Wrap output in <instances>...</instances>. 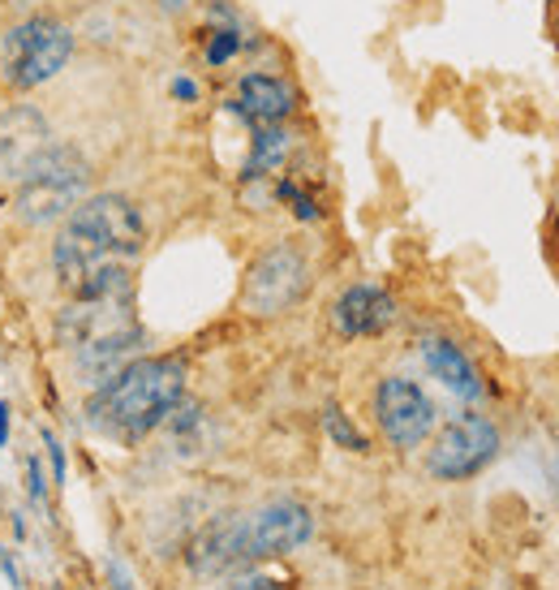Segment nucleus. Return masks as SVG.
<instances>
[{
	"mask_svg": "<svg viewBox=\"0 0 559 590\" xmlns=\"http://www.w3.org/2000/svg\"><path fill=\"white\" fill-rule=\"evenodd\" d=\"M207 39V48H203V57H207V65H228L237 52H241V35H237V26H216V30H207L203 35Z\"/></svg>",
	"mask_w": 559,
	"mask_h": 590,
	"instance_id": "2eb2a0df",
	"label": "nucleus"
},
{
	"mask_svg": "<svg viewBox=\"0 0 559 590\" xmlns=\"http://www.w3.org/2000/svg\"><path fill=\"white\" fill-rule=\"evenodd\" d=\"M289 155V134L280 125H254V151L245 164V177H267L271 168H280Z\"/></svg>",
	"mask_w": 559,
	"mask_h": 590,
	"instance_id": "4468645a",
	"label": "nucleus"
},
{
	"mask_svg": "<svg viewBox=\"0 0 559 590\" xmlns=\"http://www.w3.org/2000/svg\"><path fill=\"white\" fill-rule=\"evenodd\" d=\"M9 444V405L0 401V449Z\"/></svg>",
	"mask_w": 559,
	"mask_h": 590,
	"instance_id": "412c9836",
	"label": "nucleus"
},
{
	"mask_svg": "<svg viewBox=\"0 0 559 590\" xmlns=\"http://www.w3.org/2000/svg\"><path fill=\"white\" fill-rule=\"evenodd\" d=\"M203 4H220V0H203Z\"/></svg>",
	"mask_w": 559,
	"mask_h": 590,
	"instance_id": "5701e85b",
	"label": "nucleus"
},
{
	"mask_svg": "<svg viewBox=\"0 0 559 590\" xmlns=\"http://www.w3.org/2000/svg\"><path fill=\"white\" fill-rule=\"evenodd\" d=\"M396 324V302L388 289L379 285H353L335 298L332 306V328L340 337L357 341V337H379Z\"/></svg>",
	"mask_w": 559,
	"mask_h": 590,
	"instance_id": "9b49d317",
	"label": "nucleus"
},
{
	"mask_svg": "<svg viewBox=\"0 0 559 590\" xmlns=\"http://www.w3.org/2000/svg\"><path fill=\"white\" fill-rule=\"evenodd\" d=\"M315 535V517L297 500H271L258 513L241 517V556L245 561H267L297 552Z\"/></svg>",
	"mask_w": 559,
	"mask_h": 590,
	"instance_id": "1a4fd4ad",
	"label": "nucleus"
},
{
	"mask_svg": "<svg viewBox=\"0 0 559 590\" xmlns=\"http://www.w3.org/2000/svg\"><path fill=\"white\" fill-rule=\"evenodd\" d=\"M232 109L250 125H280L297 109V91L276 74H245L241 87H237Z\"/></svg>",
	"mask_w": 559,
	"mask_h": 590,
	"instance_id": "f8f14e48",
	"label": "nucleus"
},
{
	"mask_svg": "<svg viewBox=\"0 0 559 590\" xmlns=\"http://www.w3.org/2000/svg\"><path fill=\"white\" fill-rule=\"evenodd\" d=\"M61 337L78 354L82 375L96 388L112 379L125 366V357L142 346V328L134 319V280L91 298H74V306L61 315Z\"/></svg>",
	"mask_w": 559,
	"mask_h": 590,
	"instance_id": "7ed1b4c3",
	"label": "nucleus"
},
{
	"mask_svg": "<svg viewBox=\"0 0 559 590\" xmlns=\"http://www.w3.org/2000/svg\"><path fill=\"white\" fill-rule=\"evenodd\" d=\"M87 181H91V164L69 142H52L35 160V168L17 181V216L30 225L61 221L87 199Z\"/></svg>",
	"mask_w": 559,
	"mask_h": 590,
	"instance_id": "39448f33",
	"label": "nucleus"
},
{
	"mask_svg": "<svg viewBox=\"0 0 559 590\" xmlns=\"http://www.w3.org/2000/svg\"><path fill=\"white\" fill-rule=\"evenodd\" d=\"M228 590H280L271 578H241V582H232Z\"/></svg>",
	"mask_w": 559,
	"mask_h": 590,
	"instance_id": "6ab92c4d",
	"label": "nucleus"
},
{
	"mask_svg": "<svg viewBox=\"0 0 559 590\" xmlns=\"http://www.w3.org/2000/svg\"><path fill=\"white\" fill-rule=\"evenodd\" d=\"M186 397V362L181 357H134L87 401L91 427L116 440L151 436Z\"/></svg>",
	"mask_w": 559,
	"mask_h": 590,
	"instance_id": "f03ea898",
	"label": "nucleus"
},
{
	"mask_svg": "<svg viewBox=\"0 0 559 590\" xmlns=\"http://www.w3.org/2000/svg\"><path fill=\"white\" fill-rule=\"evenodd\" d=\"M43 444H48V457H52V470H56V482H65V453H61V444H56L52 436H43Z\"/></svg>",
	"mask_w": 559,
	"mask_h": 590,
	"instance_id": "a211bd4d",
	"label": "nucleus"
},
{
	"mask_svg": "<svg viewBox=\"0 0 559 590\" xmlns=\"http://www.w3.org/2000/svg\"><path fill=\"white\" fill-rule=\"evenodd\" d=\"M374 418L392 449H418L435 427V401L405 375H388L374 388Z\"/></svg>",
	"mask_w": 559,
	"mask_h": 590,
	"instance_id": "6e6552de",
	"label": "nucleus"
},
{
	"mask_svg": "<svg viewBox=\"0 0 559 590\" xmlns=\"http://www.w3.org/2000/svg\"><path fill=\"white\" fill-rule=\"evenodd\" d=\"M173 96H177V100H199V87H194L190 78H177V83H173Z\"/></svg>",
	"mask_w": 559,
	"mask_h": 590,
	"instance_id": "aec40b11",
	"label": "nucleus"
},
{
	"mask_svg": "<svg viewBox=\"0 0 559 590\" xmlns=\"http://www.w3.org/2000/svg\"><path fill=\"white\" fill-rule=\"evenodd\" d=\"M495 453H499L495 423L482 418V414H460L435 436V444L427 453V470L444 482H460V478H473L478 470H486L495 462Z\"/></svg>",
	"mask_w": 559,
	"mask_h": 590,
	"instance_id": "0eeeda50",
	"label": "nucleus"
},
{
	"mask_svg": "<svg viewBox=\"0 0 559 590\" xmlns=\"http://www.w3.org/2000/svg\"><path fill=\"white\" fill-rule=\"evenodd\" d=\"M310 289V263L297 246L280 241L271 250H263L250 272H245V289H241V306L250 315H280L289 311L302 293Z\"/></svg>",
	"mask_w": 559,
	"mask_h": 590,
	"instance_id": "423d86ee",
	"label": "nucleus"
},
{
	"mask_svg": "<svg viewBox=\"0 0 559 590\" xmlns=\"http://www.w3.org/2000/svg\"><path fill=\"white\" fill-rule=\"evenodd\" d=\"M160 4H164V13H181L190 0H160Z\"/></svg>",
	"mask_w": 559,
	"mask_h": 590,
	"instance_id": "4be33fe9",
	"label": "nucleus"
},
{
	"mask_svg": "<svg viewBox=\"0 0 559 590\" xmlns=\"http://www.w3.org/2000/svg\"><path fill=\"white\" fill-rule=\"evenodd\" d=\"M74 57V30L52 13H30L9 26L0 43V74L13 91H35L52 83Z\"/></svg>",
	"mask_w": 559,
	"mask_h": 590,
	"instance_id": "20e7f679",
	"label": "nucleus"
},
{
	"mask_svg": "<svg viewBox=\"0 0 559 590\" xmlns=\"http://www.w3.org/2000/svg\"><path fill=\"white\" fill-rule=\"evenodd\" d=\"M280 199H289V203H293V212H297L302 221H319V216H323V212L315 208V199H310V194H302L293 181H284V186H280Z\"/></svg>",
	"mask_w": 559,
	"mask_h": 590,
	"instance_id": "f3484780",
	"label": "nucleus"
},
{
	"mask_svg": "<svg viewBox=\"0 0 559 590\" xmlns=\"http://www.w3.org/2000/svg\"><path fill=\"white\" fill-rule=\"evenodd\" d=\"M116 590H129V587H116Z\"/></svg>",
	"mask_w": 559,
	"mask_h": 590,
	"instance_id": "b1692460",
	"label": "nucleus"
},
{
	"mask_svg": "<svg viewBox=\"0 0 559 590\" xmlns=\"http://www.w3.org/2000/svg\"><path fill=\"white\" fill-rule=\"evenodd\" d=\"M323 427H328V436H332L340 449H348V453H366V436L348 423V414L344 410H335L328 405V414H323Z\"/></svg>",
	"mask_w": 559,
	"mask_h": 590,
	"instance_id": "dca6fc26",
	"label": "nucleus"
},
{
	"mask_svg": "<svg viewBox=\"0 0 559 590\" xmlns=\"http://www.w3.org/2000/svg\"><path fill=\"white\" fill-rule=\"evenodd\" d=\"M422 362L431 366V375H435L444 388H452L456 397H465V401L482 397V379H478L473 362L460 354L452 341H444V337H427V341H422Z\"/></svg>",
	"mask_w": 559,
	"mask_h": 590,
	"instance_id": "ddd939ff",
	"label": "nucleus"
},
{
	"mask_svg": "<svg viewBox=\"0 0 559 590\" xmlns=\"http://www.w3.org/2000/svg\"><path fill=\"white\" fill-rule=\"evenodd\" d=\"M48 147H52V125L39 109L13 104L0 113V177L22 181Z\"/></svg>",
	"mask_w": 559,
	"mask_h": 590,
	"instance_id": "9d476101",
	"label": "nucleus"
},
{
	"mask_svg": "<svg viewBox=\"0 0 559 590\" xmlns=\"http://www.w3.org/2000/svg\"><path fill=\"white\" fill-rule=\"evenodd\" d=\"M147 225L134 199L91 194L82 199L52 246V267L69 298H91L129 280V263L142 254Z\"/></svg>",
	"mask_w": 559,
	"mask_h": 590,
	"instance_id": "f257e3e1",
	"label": "nucleus"
}]
</instances>
